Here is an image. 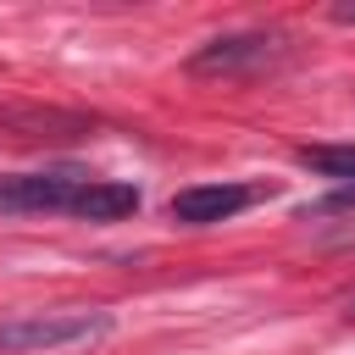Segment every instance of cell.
Instances as JSON below:
<instances>
[{
    "instance_id": "obj_2",
    "label": "cell",
    "mask_w": 355,
    "mask_h": 355,
    "mask_svg": "<svg viewBox=\"0 0 355 355\" xmlns=\"http://www.w3.org/2000/svg\"><path fill=\"white\" fill-rule=\"evenodd\" d=\"M78 189V172H0V216H67Z\"/></svg>"
},
{
    "instance_id": "obj_5",
    "label": "cell",
    "mask_w": 355,
    "mask_h": 355,
    "mask_svg": "<svg viewBox=\"0 0 355 355\" xmlns=\"http://www.w3.org/2000/svg\"><path fill=\"white\" fill-rule=\"evenodd\" d=\"M133 211H139V189H133V183H122V178H83V189H78V200H72L67 216L122 222V216H133Z\"/></svg>"
},
{
    "instance_id": "obj_8",
    "label": "cell",
    "mask_w": 355,
    "mask_h": 355,
    "mask_svg": "<svg viewBox=\"0 0 355 355\" xmlns=\"http://www.w3.org/2000/svg\"><path fill=\"white\" fill-rule=\"evenodd\" d=\"M338 305H344V316H349V322H355V288H349V294H344V300H338Z\"/></svg>"
},
{
    "instance_id": "obj_6",
    "label": "cell",
    "mask_w": 355,
    "mask_h": 355,
    "mask_svg": "<svg viewBox=\"0 0 355 355\" xmlns=\"http://www.w3.org/2000/svg\"><path fill=\"white\" fill-rule=\"evenodd\" d=\"M294 161L316 178H338V183H355V144H300Z\"/></svg>"
},
{
    "instance_id": "obj_1",
    "label": "cell",
    "mask_w": 355,
    "mask_h": 355,
    "mask_svg": "<svg viewBox=\"0 0 355 355\" xmlns=\"http://www.w3.org/2000/svg\"><path fill=\"white\" fill-rule=\"evenodd\" d=\"M111 333L105 311H28L0 322V355H67Z\"/></svg>"
},
{
    "instance_id": "obj_4",
    "label": "cell",
    "mask_w": 355,
    "mask_h": 355,
    "mask_svg": "<svg viewBox=\"0 0 355 355\" xmlns=\"http://www.w3.org/2000/svg\"><path fill=\"white\" fill-rule=\"evenodd\" d=\"M250 200H255V189H244V183H194V189L172 194L166 211H172V222H183V227H211V222L239 216Z\"/></svg>"
},
{
    "instance_id": "obj_3",
    "label": "cell",
    "mask_w": 355,
    "mask_h": 355,
    "mask_svg": "<svg viewBox=\"0 0 355 355\" xmlns=\"http://www.w3.org/2000/svg\"><path fill=\"white\" fill-rule=\"evenodd\" d=\"M283 61V39L277 33H227V39H211L189 55V72L194 78H244V72H261Z\"/></svg>"
},
{
    "instance_id": "obj_7",
    "label": "cell",
    "mask_w": 355,
    "mask_h": 355,
    "mask_svg": "<svg viewBox=\"0 0 355 355\" xmlns=\"http://www.w3.org/2000/svg\"><path fill=\"white\" fill-rule=\"evenodd\" d=\"M333 22H355V6H333Z\"/></svg>"
}]
</instances>
